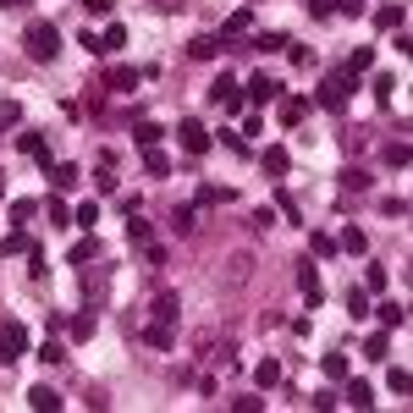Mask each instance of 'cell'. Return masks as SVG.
I'll list each match as a JSON object with an SVG mask.
<instances>
[{
    "mask_svg": "<svg viewBox=\"0 0 413 413\" xmlns=\"http://www.w3.org/2000/svg\"><path fill=\"white\" fill-rule=\"evenodd\" d=\"M22 50H28L33 61H56V50H61V28H56V22H33V28L22 33Z\"/></svg>",
    "mask_w": 413,
    "mask_h": 413,
    "instance_id": "cell-1",
    "label": "cell"
},
{
    "mask_svg": "<svg viewBox=\"0 0 413 413\" xmlns=\"http://www.w3.org/2000/svg\"><path fill=\"white\" fill-rule=\"evenodd\" d=\"M28 358V325L22 320H0V364Z\"/></svg>",
    "mask_w": 413,
    "mask_h": 413,
    "instance_id": "cell-2",
    "label": "cell"
},
{
    "mask_svg": "<svg viewBox=\"0 0 413 413\" xmlns=\"http://www.w3.org/2000/svg\"><path fill=\"white\" fill-rule=\"evenodd\" d=\"M347 88H352V72H330V78L320 83V105L342 116V110H347Z\"/></svg>",
    "mask_w": 413,
    "mask_h": 413,
    "instance_id": "cell-3",
    "label": "cell"
},
{
    "mask_svg": "<svg viewBox=\"0 0 413 413\" xmlns=\"http://www.w3.org/2000/svg\"><path fill=\"white\" fill-rule=\"evenodd\" d=\"M209 100L221 105V110H243V105H248V100H243V83H237V78H226V72L209 83Z\"/></svg>",
    "mask_w": 413,
    "mask_h": 413,
    "instance_id": "cell-4",
    "label": "cell"
},
{
    "mask_svg": "<svg viewBox=\"0 0 413 413\" xmlns=\"http://www.w3.org/2000/svg\"><path fill=\"white\" fill-rule=\"evenodd\" d=\"M177 144H182L187 155H204V149H209V127L199 122V116H187V122L177 127Z\"/></svg>",
    "mask_w": 413,
    "mask_h": 413,
    "instance_id": "cell-5",
    "label": "cell"
},
{
    "mask_svg": "<svg viewBox=\"0 0 413 413\" xmlns=\"http://www.w3.org/2000/svg\"><path fill=\"white\" fill-rule=\"evenodd\" d=\"M248 105H259V110H265V105H276L281 100V83L276 78H265V72H259V78H248V94H243Z\"/></svg>",
    "mask_w": 413,
    "mask_h": 413,
    "instance_id": "cell-6",
    "label": "cell"
},
{
    "mask_svg": "<svg viewBox=\"0 0 413 413\" xmlns=\"http://www.w3.org/2000/svg\"><path fill=\"white\" fill-rule=\"evenodd\" d=\"M298 287H303V298H309V309H320V298H325V281H320V265H298Z\"/></svg>",
    "mask_w": 413,
    "mask_h": 413,
    "instance_id": "cell-7",
    "label": "cell"
},
{
    "mask_svg": "<svg viewBox=\"0 0 413 413\" xmlns=\"http://www.w3.org/2000/svg\"><path fill=\"white\" fill-rule=\"evenodd\" d=\"M17 149H22V155H33V160H39L44 171L56 165V160H50V144H44V132H22V138H17Z\"/></svg>",
    "mask_w": 413,
    "mask_h": 413,
    "instance_id": "cell-8",
    "label": "cell"
},
{
    "mask_svg": "<svg viewBox=\"0 0 413 413\" xmlns=\"http://www.w3.org/2000/svg\"><path fill=\"white\" fill-rule=\"evenodd\" d=\"M303 116H309V100L303 94H287L281 100V127H303Z\"/></svg>",
    "mask_w": 413,
    "mask_h": 413,
    "instance_id": "cell-9",
    "label": "cell"
},
{
    "mask_svg": "<svg viewBox=\"0 0 413 413\" xmlns=\"http://www.w3.org/2000/svg\"><path fill=\"white\" fill-rule=\"evenodd\" d=\"M177 309H182V298L177 292H160L155 298V325H177Z\"/></svg>",
    "mask_w": 413,
    "mask_h": 413,
    "instance_id": "cell-10",
    "label": "cell"
},
{
    "mask_svg": "<svg viewBox=\"0 0 413 413\" xmlns=\"http://www.w3.org/2000/svg\"><path fill=\"white\" fill-rule=\"evenodd\" d=\"M187 56H193V61H215V56H221V39H215V33H199V39L187 44Z\"/></svg>",
    "mask_w": 413,
    "mask_h": 413,
    "instance_id": "cell-11",
    "label": "cell"
},
{
    "mask_svg": "<svg viewBox=\"0 0 413 413\" xmlns=\"http://www.w3.org/2000/svg\"><path fill=\"white\" fill-rule=\"evenodd\" d=\"M28 408L56 413V408H61V392H50V386H33V392H28Z\"/></svg>",
    "mask_w": 413,
    "mask_h": 413,
    "instance_id": "cell-12",
    "label": "cell"
},
{
    "mask_svg": "<svg viewBox=\"0 0 413 413\" xmlns=\"http://www.w3.org/2000/svg\"><path fill=\"white\" fill-rule=\"evenodd\" d=\"M160 138H165V127H155V122H138V127H132V144H138V149H155Z\"/></svg>",
    "mask_w": 413,
    "mask_h": 413,
    "instance_id": "cell-13",
    "label": "cell"
},
{
    "mask_svg": "<svg viewBox=\"0 0 413 413\" xmlns=\"http://www.w3.org/2000/svg\"><path fill=\"white\" fill-rule=\"evenodd\" d=\"M193 221H199V209H193V204H177V209H171V231H177V237H187Z\"/></svg>",
    "mask_w": 413,
    "mask_h": 413,
    "instance_id": "cell-14",
    "label": "cell"
},
{
    "mask_svg": "<svg viewBox=\"0 0 413 413\" xmlns=\"http://www.w3.org/2000/svg\"><path fill=\"white\" fill-rule=\"evenodd\" d=\"M364 358H375V364H380V358H392V336H386V330H375L370 342H364Z\"/></svg>",
    "mask_w": 413,
    "mask_h": 413,
    "instance_id": "cell-15",
    "label": "cell"
},
{
    "mask_svg": "<svg viewBox=\"0 0 413 413\" xmlns=\"http://www.w3.org/2000/svg\"><path fill=\"white\" fill-rule=\"evenodd\" d=\"M78 165H50V182H56V193H66V187H78Z\"/></svg>",
    "mask_w": 413,
    "mask_h": 413,
    "instance_id": "cell-16",
    "label": "cell"
},
{
    "mask_svg": "<svg viewBox=\"0 0 413 413\" xmlns=\"http://www.w3.org/2000/svg\"><path fill=\"white\" fill-rule=\"evenodd\" d=\"M122 44H127V28H122V22H110V28L100 33V56H110V50H122Z\"/></svg>",
    "mask_w": 413,
    "mask_h": 413,
    "instance_id": "cell-17",
    "label": "cell"
},
{
    "mask_svg": "<svg viewBox=\"0 0 413 413\" xmlns=\"http://www.w3.org/2000/svg\"><path fill=\"white\" fill-rule=\"evenodd\" d=\"M287 165H292V160H287V149H281V144L265 149V171H270V177H287Z\"/></svg>",
    "mask_w": 413,
    "mask_h": 413,
    "instance_id": "cell-18",
    "label": "cell"
},
{
    "mask_svg": "<svg viewBox=\"0 0 413 413\" xmlns=\"http://www.w3.org/2000/svg\"><path fill=\"white\" fill-rule=\"evenodd\" d=\"M375 309H380V325H386V330L408 325V309H402V303H375Z\"/></svg>",
    "mask_w": 413,
    "mask_h": 413,
    "instance_id": "cell-19",
    "label": "cell"
},
{
    "mask_svg": "<svg viewBox=\"0 0 413 413\" xmlns=\"http://www.w3.org/2000/svg\"><path fill=\"white\" fill-rule=\"evenodd\" d=\"M342 397H347L352 408H375V392H370V380H352V386H347Z\"/></svg>",
    "mask_w": 413,
    "mask_h": 413,
    "instance_id": "cell-20",
    "label": "cell"
},
{
    "mask_svg": "<svg viewBox=\"0 0 413 413\" xmlns=\"http://www.w3.org/2000/svg\"><path fill=\"white\" fill-rule=\"evenodd\" d=\"M276 204H281V215H287L292 226H309V221H303V209H298V199H292L287 187H281V193H276Z\"/></svg>",
    "mask_w": 413,
    "mask_h": 413,
    "instance_id": "cell-21",
    "label": "cell"
},
{
    "mask_svg": "<svg viewBox=\"0 0 413 413\" xmlns=\"http://www.w3.org/2000/svg\"><path fill=\"white\" fill-rule=\"evenodd\" d=\"M320 370H325L330 380H347V352H325V358H320Z\"/></svg>",
    "mask_w": 413,
    "mask_h": 413,
    "instance_id": "cell-22",
    "label": "cell"
},
{
    "mask_svg": "<svg viewBox=\"0 0 413 413\" xmlns=\"http://www.w3.org/2000/svg\"><path fill=\"white\" fill-rule=\"evenodd\" d=\"M375 28H380V33L402 28V6H380V11H375Z\"/></svg>",
    "mask_w": 413,
    "mask_h": 413,
    "instance_id": "cell-23",
    "label": "cell"
},
{
    "mask_svg": "<svg viewBox=\"0 0 413 413\" xmlns=\"http://www.w3.org/2000/svg\"><path fill=\"white\" fill-rule=\"evenodd\" d=\"M127 237H132V243H138V248L149 243V221H144V215H138V209H127Z\"/></svg>",
    "mask_w": 413,
    "mask_h": 413,
    "instance_id": "cell-24",
    "label": "cell"
},
{
    "mask_svg": "<svg viewBox=\"0 0 413 413\" xmlns=\"http://www.w3.org/2000/svg\"><path fill=\"white\" fill-rule=\"evenodd\" d=\"M253 380H259V392H265V386H281V364H276V358H265V364L253 370Z\"/></svg>",
    "mask_w": 413,
    "mask_h": 413,
    "instance_id": "cell-25",
    "label": "cell"
},
{
    "mask_svg": "<svg viewBox=\"0 0 413 413\" xmlns=\"http://www.w3.org/2000/svg\"><path fill=\"white\" fill-rule=\"evenodd\" d=\"M370 66H375V50L364 44V50H352V56H347V66H342V72H352V78H358V72H370Z\"/></svg>",
    "mask_w": 413,
    "mask_h": 413,
    "instance_id": "cell-26",
    "label": "cell"
},
{
    "mask_svg": "<svg viewBox=\"0 0 413 413\" xmlns=\"http://www.w3.org/2000/svg\"><path fill=\"white\" fill-rule=\"evenodd\" d=\"M226 199H231V187H221V182H204V187H199V204H226Z\"/></svg>",
    "mask_w": 413,
    "mask_h": 413,
    "instance_id": "cell-27",
    "label": "cell"
},
{
    "mask_svg": "<svg viewBox=\"0 0 413 413\" xmlns=\"http://www.w3.org/2000/svg\"><path fill=\"white\" fill-rule=\"evenodd\" d=\"M110 88H116V94H132V88H138V72H127V66H116V72H110Z\"/></svg>",
    "mask_w": 413,
    "mask_h": 413,
    "instance_id": "cell-28",
    "label": "cell"
},
{
    "mask_svg": "<svg viewBox=\"0 0 413 413\" xmlns=\"http://www.w3.org/2000/svg\"><path fill=\"white\" fill-rule=\"evenodd\" d=\"M33 237H28V231H11V237H6V243H0V253H33Z\"/></svg>",
    "mask_w": 413,
    "mask_h": 413,
    "instance_id": "cell-29",
    "label": "cell"
},
{
    "mask_svg": "<svg viewBox=\"0 0 413 413\" xmlns=\"http://www.w3.org/2000/svg\"><path fill=\"white\" fill-rule=\"evenodd\" d=\"M347 309H352V320H364V314L375 309V303H370V292H364V287H347Z\"/></svg>",
    "mask_w": 413,
    "mask_h": 413,
    "instance_id": "cell-30",
    "label": "cell"
},
{
    "mask_svg": "<svg viewBox=\"0 0 413 413\" xmlns=\"http://www.w3.org/2000/svg\"><path fill=\"white\" fill-rule=\"evenodd\" d=\"M94 221H100V204H94V199L72 209V226H88V231H94Z\"/></svg>",
    "mask_w": 413,
    "mask_h": 413,
    "instance_id": "cell-31",
    "label": "cell"
},
{
    "mask_svg": "<svg viewBox=\"0 0 413 413\" xmlns=\"http://www.w3.org/2000/svg\"><path fill=\"white\" fill-rule=\"evenodd\" d=\"M94 330H100V320H94V314H72V336H78V342H88Z\"/></svg>",
    "mask_w": 413,
    "mask_h": 413,
    "instance_id": "cell-32",
    "label": "cell"
},
{
    "mask_svg": "<svg viewBox=\"0 0 413 413\" xmlns=\"http://www.w3.org/2000/svg\"><path fill=\"white\" fill-rule=\"evenodd\" d=\"M144 165H149V177H171V160H165L160 149H144Z\"/></svg>",
    "mask_w": 413,
    "mask_h": 413,
    "instance_id": "cell-33",
    "label": "cell"
},
{
    "mask_svg": "<svg viewBox=\"0 0 413 413\" xmlns=\"http://www.w3.org/2000/svg\"><path fill=\"white\" fill-rule=\"evenodd\" d=\"M94 187H100V193H116V171H110V155H105L100 171H94Z\"/></svg>",
    "mask_w": 413,
    "mask_h": 413,
    "instance_id": "cell-34",
    "label": "cell"
},
{
    "mask_svg": "<svg viewBox=\"0 0 413 413\" xmlns=\"http://www.w3.org/2000/svg\"><path fill=\"white\" fill-rule=\"evenodd\" d=\"M386 281H392L386 265H370V270H364V292H386Z\"/></svg>",
    "mask_w": 413,
    "mask_h": 413,
    "instance_id": "cell-35",
    "label": "cell"
},
{
    "mask_svg": "<svg viewBox=\"0 0 413 413\" xmlns=\"http://www.w3.org/2000/svg\"><path fill=\"white\" fill-rule=\"evenodd\" d=\"M144 342H149V347H160V352H165L171 342H177V336H171V325H149V330H144Z\"/></svg>",
    "mask_w": 413,
    "mask_h": 413,
    "instance_id": "cell-36",
    "label": "cell"
},
{
    "mask_svg": "<svg viewBox=\"0 0 413 413\" xmlns=\"http://www.w3.org/2000/svg\"><path fill=\"white\" fill-rule=\"evenodd\" d=\"M44 215H50V226H72V209H66L61 199H50V204H44Z\"/></svg>",
    "mask_w": 413,
    "mask_h": 413,
    "instance_id": "cell-37",
    "label": "cell"
},
{
    "mask_svg": "<svg viewBox=\"0 0 413 413\" xmlns=\"http://www.w3.org/2000/svg\"><path fill=\"white\" fill-rule=\"evenodd\" d=\"M22 122V105L17 100H0V132H6V127H17Z\"/></svg>",
    "mask_w": 413,
    "mask_h": 413,
    "instance_id": "cell-38",
    "label": "cell"
},
{
    "mask_svg": "<svg viewBox=\"0 0 413 413\" xmlns=\"http://www.w3.org/2000/svg\"><path fill=\"white\" fill-rule=\"evenodd\" d=\"M342 248H347V253H364V248H370V237H364L358 226H347V231H342Z\"/></svg>",
    "mask_w": 413,
    "mask_h": 413,
    "instance_id": "cell-39",
    "label": "cell"
},
{
    "mask_svg": "<svg viewBox=\"0 0 413 413\" xmlns=\"http://www.w3.org/2000/svg\"><path fill=\"white\" fill-rule=\"evenodd\" d=\"M413 160V149L402 144V138H397V144H386V165H408Z\"/></svg>",
    "mask_w": 413,
    "mask_h": 413,
    "instance_id": "cell-40",
    "label": "cell"
},
{
    "mask_svg": "<svg viewBox=\"0 0 413 413\" xmlns=\"http://www.w3.org/2000/svg\"><path fill=\"white\" fill-rule=\"evenodd\" d=\"M94 253H100V243H94V231H88V243H78V248H72V265H88Z\"/></svg>",
    "mask_w": 413,
    "mask_h": 413,
    "instance_id": "cell-41",
    "label": "cell"
},
{
    "mask_svg": "<svg viewBox=\"0 0 413 413\" xmlns=\"http://www.w3.org/2000/svg\"><path fill=\"white\" fill-rule=\"evenodd\" d=\"M33 215H39L33 199H17V204H11V221H17V226H22V221H33Z\"/></svg>",
    "mask_w": 413,
    "mask_h": 413,
    "instance_id": "cell-42",
    "label": "cell"
},
{
    "mask_svg": "<svg viewBox=\"0 0 413 413\" xmlns=\"http://www.w3.org/2000/svg\"><path fill=\"white\" fill-rule=\"evenodd\" d=\"M392 88H397V78H392V72H380V78H375V100L386 105V100H392Z\"/></svg>",
    "mask_w": 413,
    "mask_h": 413,
    "instance_id": "cell-43",
    "label": "cell"
},
{
    "mask_svg": "<svg viewBox=\"0 0 413 413\" xmlns=\"http://www.w3.org/2000/svg\"><path fill=\"white\" fill-rule=\"evenodd\" d=\"M253 28V11H231V22H226V33H248Z\"/></svg>",
    "mask_w": 413,
    "mask_h": 413,
    "instance_id": "cell-44",
    "label": "cell"
},
{
    "mask_svg": "<svg viewBox=\"0 0 413 413\" xmlns=\"http://www.w3.org/2000/svg\"><path fill=\"white\" fill-rule=\"evenodd\" d=\"M408 386H413V375H408V370H402V364H392V392H397V397H402V392H408Z\"/></svg>",
    "mask_w": 413,
    "mask_h": 413,
    "instance_id": "cell-45",
    "label": "cell"
},
{
    "mask_svg": "<svg viewBox=\"0 0 413 413\" xmlns=\"http://www.w3.org/2000/svg\"><path fill=\"white\" fill-rule=\"evenodd\" d=\"M336 17H364V0H336Z\"/></svg>",
    "mask_w": 413,
    "mask_h": 413,
    "instance_id": "cell-46",
    "label": "cell"
},
{
    "mask_svg": "<svg viewBox=\"0 0 413 413\" xmlns=\"http://www.w3.org/2000/svg\"><path fill=\"white\" fill-rule=\"evenodd\" d=\"M309 17H336V0H309Z\"/></svg>",
    "mask_w": 413,
    "mask_h": 413,
    "instance_id": "cell-47",
    "label": "cell"
},
{
    "mask_svg": "<svg viewBox=\"0 0 413 413\" xmlns=\"http://www.w3.org/2000/svg\"><path fill=\"white\" fill-rule=\"evenodd\" d=\"M39 358H44V364H61L66 352H61V342H44V347H39Z\"/></svg>",
    "mask_w": 413,
    "mask_h": 413,
    "instance_id": "cell-48",
    "label": "cell"
},
{
    "mask_svg": "<svg viewBox=\"0 0 413 413\" xmlns=\"http://www.w3.org/2000/svg\"><path fill=\"white\" fill-rule=\"evenodd\" d=\"M231 408H237V413H259V408H265V397H237Z\"/></svg>",
    "mask_w": 413,
    "mask_h": 413,
    "instance_id": "cell-49",
    "label": "cell"
},
{
    "mask_svg": "<svg viewBox=\"0 0 413 413\" xmlns=\"http://www.w3.org/2000/svg\"><path fill=\"white\" fill-rule=\"evenodd\" d=\"M287 56H292V66H309L314 61V50H303V44H287Z\"/></svg>",
    "mask_w": 413,
    "mask_h": 413,
    "instance_id": "cell-50",
    "label": "cell"
},
{
    "mask_svg": "<svg viewBox=\"0 0 413 413\" xmlns=\"http://www.w3.org/2000/svg\"><path fill=\"white\" fill-rule=\"evenodd\" d=\"M309 243H314V253H320V259H325V253H336V243H330V237H325V231H314V237H309Z\"/></svg>",
    "mask_w": 413,
    "mask_h": 413,
    "instance_id": "cell-51",
    "label": "cell"
},
{
    "mask_svg": "<svg viewBox=\"0 0 413 413\" xmlns=\"http://www.w3.org/2000/svg\"><path fill=\"white\" fill-rule=\"evenodd\" d=\"M253 44H259V50H287V39H281V33H259Z\"/></svg>",
    "mask_w": 413,
    "mask_h": 413,
    "instance_id": "cell-52",
    "label": "cell"
},
{
    "mask_svg": "<svg viewBox=\"0 0 413 413\" xmlns=\"http://www.w3.org/2000/svg\"><path fill=\"white\" fill-rule=\"evenodd\" d=\"M88 6V17H110V0H83Z\"/></svg>",
    "mask_w": 413,
    "mask_h": 413,
    "instance_id": "cell-53",
    "label": "cell"
},
{
    "mask_svg": "<svg viewBox=\"0 0 413 413\" xmlns=\"http://www.w3.org/2000/svg\"><path fill=\"white\" fill-rule=\"evenodd\" d=\"M0 6H11V11H17V6H28V0H0Z\"/></svg>",
    "mask_w": 413,
    "mask_h": 413,
    "instance_id": "cell-54",
    "label": "cell"
},
{
    "mask_svg": "<svg viewBox=\"0 0 413 413\" xmlns=\"http://www.w3.org/2000/svg\"><path fill=\"white\" fill-rule=\"evenodd\" d=\"M0 193H6V171H0Z\"/></svg>",
    "mask_w": 413,
    "mask_h": 413,
    "instance_id": "cell-55",
    "label": "cell"
},
{
    "mask_svg": "<svg viewBox=\"0 0 413 413\" xmlns=\"http://www.w3.org/2000/svg\"><path fill=\"white\" fill-rule=\"evenodd\" d=\"M253 6H259V0H253Z\"/></svg>",
    "mask_w": 413,
    "mask_h": 413,
    "instance_id": "cell-56",
    "label": "cell"
}]
</instances>
